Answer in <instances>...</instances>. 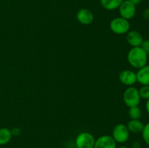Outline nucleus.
I'll return each mask as SVG.
<instances>
[{
  "instance_id": "19",
  "label": "nucleus",
  "mask_w": 149,
  "mask_h": 148,
  "mask_svg": "<svg viewBox=\"0 0 149 148\" xmlns=\"http://www.w3.org/2000/svg\"><path fill=\"white\" fill-rule=\"evenodd\" d=\"M11 133L13 136H19L21 133V129L18 127H15L11 129Z\"/></svg>"
},
{
  "instance_id": "7",
  "label": "nucleus",
  "mask_w": 149,
  "mask_h": 148,
  "mask_svg": "<svg viewBox=\"0 0 149 148\" xmlns=\"http://www.w3.org/2000/svg\"><path fill=\"white\" fill-rule=\"evenodd\" d=\"M119 80L124 85L132 86L137 82L136 73L132 70H123L119 73Z\"/></svg>"
},
{
  "instance_id": "5",
  "label": "nucleus",
  "mask_w": 149,
  "mask_h": 148,
  "mask_svg": "<svg viewBox=\"0 0 149 148\" xmlns=\"http://www.w3.org/2000/svg\"><path fill=\"white\" fill-rule=\"evenodd\" d=\"M95 138L91 133L82 131L79 133L75 139V145L77 148H93Z\"/></svg>"
},
{
  "instance_id": "22",
  "label": "nucleus",
  "mask_w": 149,
  "mask_h": 148,
  "mask_svg": "<svg viewBox=\"0 0 149 148\" xmlns=\"http://www.w3.org/2000/svg\"><path fill=\"white\" fill-rule=\"evenodd\" d=\"M129 1H130V2H132L133 4H135V6H137L141 2V1H142V0H129Z\"/></svg>"
},
{
  "instance_id": "3",
  "label": "nucleus",
  "mask_w": 149,
  "mask_h": 148,
  "mask_svg": "<svg viewBox=\"0 0 149 148\" xmlns=\"http://www.w3.org/2000/svg\"><path fill=\"white\" fill-rule=\"evenodd\" d=\"M111 30L116 35L126 34L130 29L129 20L122 17H116L112 19L109 24Z\"/></svg>"
},
{
  "instance_id": "10",
  "label": "nucleus",
  "mask_w": 149,
  "mask_h": 148,
  "mask_svg": "<svg viewBox=\"0 0 149 148\" xmlns=\"http://www.w3.org/2000/svg\"><path fill=\"white\" fill-rule=\"evenodd\" d=\"M126 34L127 42L132 47H138L141 46L144 39L142 34L139 31L135 30H129Z\"/></svg>"
},
{
  "instance_id": "21",
  "label": "nucleus",
  "mask_w": 149,
  "mask_h": 148,
  "mask_svg": "<svg viewBox=\"0 0 149 148\" xmlns=\"http://www.w3.org/2000/svg\"><path fill=\"white\" fill-rule=\"evenodd\" d=\"M132 148H141V143H140L139 142H138V141H135V142L132 143Z\"/></svg>"
},
{
  "instance_id": "16",
  "label": "nucleus",
  "mask_w": 149,
  "mask_h": 148,
  "mask_svg": "<svg viewBox=\"0 0 149 148\" xmlns=\"http://www.w3.org/2000/svg\"><path fill=\"white\" fill-rule=\"evenodd\" d=\"M138 91L141 99L146 100H149V86H142Z\"/></svg>"
},
{
  "instance_id": "8",
  "label": "nucleus",
  "mask_w": 149,
  "mask_h": 148,
  "mask_svg": "<svg viewBox=\"0 0 149 148\" xmlns=\"http://www.w3.org/2000/svg\"><path fill=\"white\" fill-rule=\"evenodd\" d=\"M77 20L84 26L90 25L94 20V14L90 9L81 8L77 12Z\"/></svg>"
},
{
  "instance_id": "1",
  "label": "nucleus",
  "mask_w": 149,
  "mask_h": 148,
  "mask_svg": "<svg viewBox=\"0 0 149 148\" xmlns=\"http://www.w3.org/2000/svg\"><path fill=\"white\" fill-rule=\"evenodd\" d=\"M148 56L141 46L132 47L128 52L127 59L130 66L138 70L147 65Z\"/></svg>"
},
{
  "instance_id": "2",
  "label": "nucleus",
  "mask_w": 149,
  "mask_h": 148,
  "mask_svg": "<svg viewBox=\"0 0 149 148\" xmlns=\"http://www.w3.org/2000/svg\"><path fill=\"white\" fill-rule=\"evenodd\" d=\"M141 98L139 91L135 86H128L123 93V101L125 105L128 107H135L139 105Z\"/></svg>"
},
{
  "instance_id": "15",
  "label": "nucleus",
  "mask_w": 149,
  "mask_h": 148,
  "mask_svg": "<svg viewBox=\"0 0 149 148\" xmlns=\"http://www.w3.org/2000/svg\"><path fill=\"white\" fill-rule=\"evenodd\" d=\"M128 115L130 119H140L142 116V110L139 106L130 107L128 110Z\"/></svg>"
},
{
  "instance_id": "4",
  "label": "nucleus",
  "mask_w": 149,
  "mask_h": 148,
  "mask_svg": "<svg viewBox=\"0 0 149 148\" xmlns=\"http://www.w3.org/2000/svg\"><path fill=\"white\" fill-rule=\"evenodd\" d=\"M130 132L127 125L124 123H119L113 127L112 131V138L116 143L123 144L127 142L130 138Z\"/></svg>"
},
{
  "instance_id": "13",
  "label": "nucleus",
  "mask_w": 149,
  "mask_h": 148,
  "mask_svg": "<svg viewBox=\"0 0 149 148\" xmlns=\"http://www.w3.org/2000/svg\"><path fill=\"white\" fill-rule=\"evenodd\" d=\"M124 0H100L102 7L106 10L112 11L119 7Z\"/></svg>"
},
{
  "instance_id": "25",
  "label": "nucleus",
  "mask_w": 149,
  "mask_h": 148,
  "mask_svg": "<svg viewBox=\"0 0 149 148\" xmlns=\"http://www.w3.org/2000/svg\"></svg>"
},
{
  "instance_id": "17",
  "label": "nucleus",
  "mask_w": 149,
  "mask_h": 148,
  "mask_svg": "<svg viewBox=\"0 0 149 148\" xmlns=\"http://www.w3.org/2000/svg\"><path fill=\"white\" fill-rule=\"evenodd\" d=\"M141 134H142L144 142L149 147V122H148L146 124H144L143 130Z\"/></svg>"
},
{
  "instance_id": "23",
  "label": "nucleus",
  "mask_w": 149,
  "mask_h": 148,
  "mask_svg": "<svg viewBox=\"0 0 149 148\" xmlns=\"http://www.w3.org/2000/svg\"><path fill=\"white\" fill-rule=\"evenodd\" d=\"M146 110L149 115V100H146Z\"/></svg>"
},
{
  "instance_id": "24",
  "label": "nucleus",
  "mask_w": 149,
  "mask_h": 148,
  "mask_svg": "<svg viewBox=\"0 0 149 148\" xmlns=\"http://www.w3.org/2000/svg\"><path fill=\"white\" fill-rule=\"evenodd\" d=\"M118 148H129V147H127V146H125V145H122V146L119 147Z\"/></svg>"
},
{
  "instance_id": "20",
  "label": "nucleus",
  "mask_w": 149,
  "mask_h": 148,
  "mask_svg": "<svg viewBox=\"0 0 149 148\" xmlns=\"http://www.w3.org/2000/svg\"><path fill=\"white\" fill-rule=\"evenodd\" d=\"M143 17L146 20H149V7L145 9L143 12Z\"/></svg>"
},
{
  "instance_id": "14",
  "label": "nucleus",
  "mask_w": 149,
  "mask_h": 148,
  "mask_svg": "<svg viewBox=\"0 0 149 148\" xmlns=\"http://www.w3.org/2000/svg\"><path fill=\"white\" fill-rule=\"evenodd\" d=\"M11 130L7 128H0V145H5L10 142L12 139Z\"/></svg>"
},
{
  "instance_id": "6",
  "label": "nucleus",
  "mask_w": 149,
  "mask_h": 148,
  "mask_svg": "<svg viewBox=\"0 0 149 148\" xmlns=\"http://www.w3.org/2000/svg\"><path fill=\"white\" fill-rule=\"evenodd\" d=\"M118 10L120 17L128 20L133 18L136 14V6L129 0H124Z\"/></svg>"
},
{
  "instance_id": "18",
  "label": "nucleus",
  "mask_w": 149,
  "mask_h": 148,
  "mask_svg": "<svg viewBox=\"0 0 149 148\" xmlns=\"http://www.w3.org/2000/svg\"><path fill=\"white\" fill-rule=\"evenodd\" d=\"M141 47L145 51V52L147 54V55H149V39L143 40Z\"/></svg>"
},
{
  "instance_id": "9",
  "label": "nucleus",
  "mask_w": 149,
  "mask_h": 148,
  "mask_svg": "<svg viewBox=\"0 0 149 148\" xmlns=\"http://www.w3.org/2000/svg\"><path fill=\"white\" fill-rule=\"evenodd\" d=\"M93 148H117L116 142L109 135H102L95 139Z\"/></svg>"
},
{
  "instance_id": "12",
  "label": "nucleus",
  "mask_w": 149,
  "mask_h": 148,
  "mask_svg": "<svg viewBox=\"0 0 149 148\" xmlns=\"http://www.w3.org/2000/svg\"><path fill=\"white\" fill-rule=\"evenodd\" d=\"M127 126L130 133L138 134V133H142L144 124L141 120H140V119H130V120L127 123Z\"/></svg>"
},
{
  "instance_id": "11",
  "label": "nucleus",
  "mask_w": 149,
  "mask_h": 148,
  "mask_svg": "<svg viewBox=\"0 0 149 148\" xmlns=\"http://www.w3.org/2000/svg\"><path fill=\"white\" fill-rule=\"evenodd\" d=\"M136 76L137 82L142 86H149V64L138 69Z\"/></svg>"
}]
</instances>
